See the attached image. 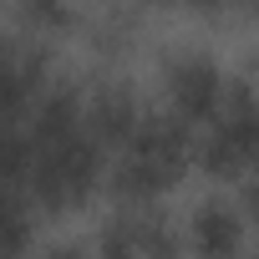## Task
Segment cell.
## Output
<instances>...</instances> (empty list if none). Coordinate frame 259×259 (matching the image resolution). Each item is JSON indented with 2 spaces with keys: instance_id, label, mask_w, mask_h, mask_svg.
Listing matches in <instances>:
<instances>
[{
  "instance_id": "cell-4",
  "label": "cell",
  "mask_w": 259,
  "mask_h": 259,
  "mask_svg": "<svg viewBox=\"0 0 259 259\" xmlns=\"http://www.w3.org/2000/svg\"><path fill=\"white\" fill-rule=\"evenodd\" d=\"M178 249H188V239H178L153 213V203H122L117 219H107V229L97 234V254L107 259H163Z\"/></svg>"
},
{
  "instance_id": "cell-7",
  "label": "cell",
  "mask_w": 259,
  "mask_h": 259,
  "mask_svg": "<svg viewBox=\"0 0 259 259\" xmlns=\"http://www.w3.org/2000/svg\"><path fill=\"white\" fill-rule=\"evenodd\" d=\"M16 11L31 31H66L76 16V0H16Z\"/></svg>"
},
{
  "instance_id": "cell-11",
  "label": "cell",
  "mask_w": 259,
  "mask_h": 259,
  "mask_svg": "<svg viewBox=\"0 0 259 259\" xmlns=\"http://www.w3.org/2000/svg\"><path fill=\"white\" fill-rule=\"evenodd\" d=\"M254 173H259V168H254Z\"/></svg>"
},
{
  "instance_id": "cell-5",
  "label": "cell",
  "mask_w": 259,
  "mask_h": 259,
  "mask_svg": "<svg viewBox=\"0 0 259 259\" xmlns=\"http://www.w3.org/2000/svg\"><path fill=\"white\" fill-rule=\"evenodd\" d=\"M188 249L193 254H239L249 244V213L244 208H229V203H198L193 219H188Z\"/></svg>"
},
{
  "instance_id": "cell-9",
  "label": "cell",
  "mask_w": 259,
  "mask_h": 259,
  "mask_svg": "<svg viewBox=\"0 0 259 259\" xmlns=\"http://www.w3.org/2000/svg\"><path fill=\"white\" fill-rule=\"evenodd\" d=\"M178 6H198L203 11V6H224V0H178Z\"/></svg>"
},
{
  "instance_id": "cell-3",
  "label": "cell",
  "mask_w": 259,
  "mask_h": 259,
  "mask_svg": "<svg viewBox=\"0 0 259 259\" xmlns=\"http://www.w3.org/2000/svg\"><path fill=\"white\" fill-rule=\"evenodd\" d=\"M229 87H234V81L224 76V66H219L208 51H183V56L168 66V107H173L183 122H193V127H208V122L219 117Z\"/></svg>"
},
{
  "instance_id": "cell-6",
  "label": "cell",
  "mask_w": 259,
  "mask_h": 259,
  "mask_svg": "<svg viewBox=\"0 0 259 259\" xmlns=\"http://www.w3.org/2000/svg\"><path fill=\"white\" fill-rule=\"evenodd\" d=\"M138 122H143V112H138V97L127 92V87H97L92 97H87V127L102 138V148L107 153H117L127 138L138 133Z\"/></svg>"
},
{
  "instance_id": "cell-1",
  "label": "cell",
  "mask_w": 259,
  "mask_h": 259,
  "mask_svg": "<svg viewBox=\"0 0 259 259\" xmlns=\"http://www.w3.org/2000/svg\"><path fill=\"white\" fill-rule=\"evenodd\" d=\"M188 168H198V138L193 122H183L178 112H143L138 133L112 153L107 168V188L117 203H158Z\"/></svg>"
},
{
  "instance_id": "cell-10",
  "label": "cell",
  "mask_w": 259,
  "mask_h": 259,
  "mask_svg": "<svg viewBox=\"0 0 259 259\" xmlns=\"http://www.w3.org/2000/svg\"><path fill=\"white\" fill-rule=\"evenodd\" d=\"M254 6H259V0H254Z\"/></svg>"
},
{
  "instance_id": "cell-2",
  "label": "cell",
  "mask_w": 259,
  "mask_h": 259,
  "mask_svg": "<svg viewBox=\"0 0 259 259\" xmlns=\"http://www.w3.org/2000/svg\"><path fill=\"white\" fill-rule=\"evenodd\" d=\"M198 168L219 183H234L259 168V92L234 81L219 117L203 127L198 138Z\"/></svg>"
},
{
  "instance_id": "cell-8",
  "label": "cell",
  "mask_w": 259,
  "mask_h": 259,
  "mask_svg": "<svg viewBox=\"0 0 259 259\" xmlns=\"http://www.w3.org/2000/svg\"><path fill=\"white\" fill-rule=\"evenodd\" d=\"M244 213H249V229L259 234V173H254L249 188H244Z\"/></svg>"
}]
</instances>
